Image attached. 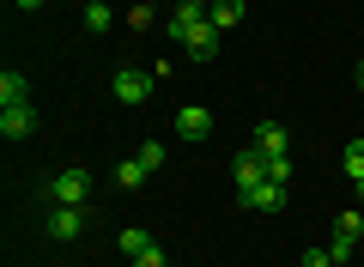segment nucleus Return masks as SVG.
I'll return each mask as SVG.
<instances>
[{"label":"nucleus","instance_id":"obj_17","mask_svg":"<svg viewBox=\"0 0 364 267\" xmlns=\"http://www.w3.org/2000/svg\"><path fill=\"white\" fill-rule=\"evenodd\" d=\"M346 177H352V182H364V140H352V146H346Z\"/></svg>","mask_w":364,"mask_h":267},{"label":"nucleus","instance_id":"obj_20","mask_svg":"<svg viewBox=\"0 0 364 267\" xmlns=\"http://www.w3.org/2000/svg\"><path fill=\"white\" fill-rule=\"evenodd\" d=\"M85 31H109V6H85Z\"/></svg>","mask_w":364,"mask_h":267},{"label":"nucleus","instance_id":"obj_24","mask_svg":"<svg viewBox=\"0 0 364 267\" xmlns=\"http://www.w3.org/2000/svg\"><path fill=\"white\" fill-rule=\"evenodd\" d=\"M85 6H109V0H85Z\"/></svg>","mask_w":364,"mask_h":267},{"label":"nucleus","instance_id":"obj_11","mask_svg":"<svg viewBox=\"0 0 364 267\" xmlns=\"http://www.w3.org/2000/svg\"><path fill=\"white\" fill-rule=\"evenodd\" d=\"M255 152H261V158H286V152H291V134H286L279 122H261V127H255Z\"/></svg>","mask_w":364,"mask_h":267},{"label":"nucleus","instance_id":"obj_13","mask_svg":"<svg viewBox=\"0 0 364 267\" xmlns=\"http://www.w3.org/2000/svg\"><path fill=\"white\" fill-rule=\"evenodd\" d=\"M207 19H213L219 31H231L237 19H243V0H213V6H207Z\"/></svg>","mask_w":364,"mask_h":267},{"label":"nucleus","instance_id":"obj_8","mask_svg":"<svg viewBox=\"0 0 364 267\" xmlns=\"http://www.w3.org/2000/svg\"><path fill=\"white\" fill-rule=\"evenodd\" d=\"M237 201H243L249 213H279V206H286V182H255V189H243Z\"/></svg>","mask_w":364,"mask_h":267},{"label":"nucleus","instance_id":"obj_3","mask_svg":"<svg viewBox=\"0 0 364 267\" xmlns=\"http://www.w3.org/2000/svg\"><path fill=\"white\" fill-rule=\"evenodd\" d=\"M182 55H188V61H213V55H219V25H213V19L188 25V37H182Z\"/></svg>","mask_w":364,"mask_h":267},{"label":"nucleus","instance_id":"obj_9","mask_svg":"<svg viewBox=\"0 0 364 267\" xmlns=\"http://www.w3.org/2000/svg\"><path fill=\"white\" fill-rule=\"evenodd\" d=\"M0 134H6V140H31V134H37V110H31V103L0 110Z\"/></svg>","mask_w":364,"mask_h":267},{"label":"nucleus","instance_id":"obj_21","mask_svg":"<svg viewBox=\"0 0 364 267\" xmlns=\"http://www.w3.org/2000/svg\"><path fill=\"white\" fill-rule=\"evenodd\" d=\"M128 25L134 31H152V6H128Z\"/></svg>","mask_w":364,"mask_h":267},{"label":"nucleus","instance_id":"obj_14","mask_svg":"<svg viewBox=\"0 0 364 267\" xmlns=\"http://www.w3.org/2000/svg\"><path fill=\"white\" fill-rule=\"evenodd\" d=\"M146 177H152V170H146L140 158H122V164H116V189H140Z\"/></svg>","mask_w":364,"mask_h":267},{"label":"nucleus","instance_id":"obj_23","mask_svg":"<svg viewBox=\"0 0 364 267\" xmlns=\"http://www.w3.org/2000/svg\"><path fill=\"white\" fill-rule=\"evenodd\" d=\"M18 6H25V13H37V6H43V0H18Z\"/></svg>","mask_w":364,"mask_h":267},{"label":"nucleus","instance_id":"obj_7","mask_svg":"<svg viewBox=\"0 0 364 267\" xmlns=\"http://www.w3.org/2000/svg\"><path fill=\"white\" fill-rule=\"evenodd\" d=\"M207 6H213V0H176V13H170L164 19V37H188V25H200V19H207Z\"/></svg>","mask_w":364,"mask_h":267},{"label":"nucleus","instance_id":"obj_2","mask_svg":"<svg viewBox=\"0 0 364 267\" xmlns=\"http://www.w3.org/2000/svg\"><path fill=\"white\" fill-rule=\"evenodd\" d=\"M152 85H158V79H152V73H140V67H116V73H109V91H116V103H146V98H152Z\"/></svg>","mask_w":364,"mask_h":267},{"label":"nucleus","instance_id":"obj_4","mask_svg":"<svg viewBox=\"0 0 364 267\" xmlns=\"http://www.w3.org/2000/svg\"><path fill=\"white\" fill-rule=\"evenodd\" d=\"M358 237H364V213H340V219H334V243H328V255H334V261H346V255L358 249Z\"/></svg>","mask_w":364,"mask_h":267},{"label":"nucleus","instance_id":"obj_19","mask_svg":"<svg viewBox=\"0 0 364 267\" xmlns=\"http://www.w3.org/2000/svg\"><path fill=\"white\" fill-rule=\"evenodd\" d=\"M267 182H291V152L286 158H267Z\"/></svg>","mask_w":364,"mask_h":267},{"label":"nucleus","instance_id":"obj_22","mask_svg":"<svg viewBox=\"0 0 364 267\" xmlns=\"http://www.w3.org/2000/svg\"><path fill=\"white\" fill-rule=\"evenodd\" d=\"M304 267H334V255L328 249H304Z\"/></svg>","mask_w":364,"mask_h":267},{"label":"nucleus","instance_id":"obj_6","mask_svg":"<svg viewBox=\"0 0 364 267\" xmlns=\"http://www.w3.org/2000/svg\"><path fill=\"white\" fill-rule=\"evenodd\" d=\"M176 134H182V140H207V134H213V110H207V103H182V110H176Z\"/></svg>","mask_w":364,"mask_h":267},{"label":"nucleus","instance_id":"obj_12","mask_svg":"<svg viewBox=\"0 0 364 267\" xmlns=\"http://www.w3.org/2000/svg\"><path fill=\"white\" fill-rule=\"evenodd\" d=\"M13 103H31V79L6 67V73H0V110H13Z\"/></svg>","mask_w":364,"mask_h":267},{"label":"nucleus","instance_id":"obj_1","mask_svg":"<svg viewBox=\"0 0 364 267\" xmlns=\"http://www.w3.org/2000/svg\"><path fill=\"white\" fill-rule=\"evenodd\" d=\"M43 194H49L55 206H85V194H91V170H79V164H73V170H61V177H55Z\"/></svg>","mask_w":364,"mask_h":267},{"label":"nucleus","instance_id":"obj_5","mask_svg":"<svg viewBox=\"0 0 364 267\" xmlns=\"http://www.w3.org/2000/svg\"><path fill=\"white\" fill-rule=\"evenodd\" d=\"M231 177H237V194H243V189H255V182H267V158H261L255 146H243V152L231 158Z\"/></svg>","mask_w":364,"mask_h":267},{"label":"nucleus","instance_id":"obj_18","mask_svg":"<svg viewBox=\"0 0 364 267\" xmlns=\"http://www.w3.org/2000/svg\"><path fill=\"white\" fill-rule=\"evenodd\" d=\"M134 267H170V255H164V249H158V243H146V249H140V255H134Z\"/></svg>","mask_w":364,"mask_h":267},{"label":"nucleus","instance_id":"obj_10","mask_svg":"<svg viewBox=\"0 0 364 267\" xmlns=\"http://www.w3.org/2000/svg\"><path fill=\"white\" fill-rule=\"evenodd\" d=\"M79 231H85V206H55L49 213V237L55 243H73Z\"/></svg>","mask_w":364,"mask_h":267},{"label":"nucleus","instance_id":"obj_15","mask_svg":"<svg viewBox=\"0 0 364 267\" xmlns=\"http://www.w3.org/2000/svg\"><path fill=\"white\" fill-rule=\"evenodd\" d=\"M116 243H122V255H128V261H134V255H140V249H146V243H152V237H146L140 225H128V231H116Z\"/></svg>","mask_w":364,"mask_h":267},{"label":"nucleus","instance_id":"obj_25","mask_svg":"<svg viewBox=\"0 0 364 267\" xmlns=\"http://www.w3.org/2000/svg\"><path fill=\"white\" fill-rule=\"evenodd\" d=\"M358 85H364V73H358Z\"/></svg>","mask_w":364,"mask_h":267},{"label":"nucleus","instance_id":"obj_16","mask_svg":"<svg viewBox=\"0 0 364 267\" xmlns=\"http://www.w3.org/2000/svg\"><path fill=\"white\" fill-rule=\"evenodd\" d=\"M134 158H140L146 170H164V158H170V152H164V146H158V140H146V146H140V152H134Z\"/></svg>","mask_w":364,"mask_h":267}]
</instances>
